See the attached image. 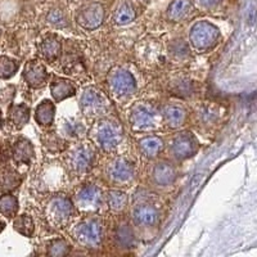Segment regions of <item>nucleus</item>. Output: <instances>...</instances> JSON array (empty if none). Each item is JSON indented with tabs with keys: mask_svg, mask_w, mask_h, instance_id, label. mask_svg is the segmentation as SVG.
<instances>
[{
	"mask_svg": "<svg viewBox=\"0 0 257 257\" xmlns=\"http://www.w3.org/2000/svg\"><path fill=\"white\" fill-rule=\"evenodd\" d=\"M89 137L96 148L111 153L123 142V127L113 117H100L90 128Z\"/></svg>",
	"mask_w": 257,
	"mask_h": 257,
	"instance_id": "nucleus-1",
	"label": "nucleus"
},
{
	"mask_svg": "<svg viewBox=\"0 0 257 257\" xmlns=\"http://www.w3.org/2000/svg\"><path fill=\"white\" fill-rule=\"evenodd\" d=\"M161 210L153 199L139 197L132 208V221L142 237H152L161 222Z\"/></svg>",
	"mask_w": 257,
	"mask_h": 257,
	"instance_id": "nucleus-2",
	"label": "nucleus"
},
{
	"mask_svg": "<svg viewBox=\"0 0 257 257\" xmlns=\"http://www.w3.org/2000/svg\"><path fill=\"white\" fill-rule=\"evenodd\" d=\"M75 215L72 199L63 193H56L44 206L45 221L54 230H63L71 224Z\"/></svg>",
	"mask_w": 257,
	"mask_h": 257,
	"instance_id": "nucleus-3",
	"label": "nucleus"
},
{
	"mask_svg": "<svg viewBox=\"0 0 257 257\" xmlns=\"http://www.w3.org/2000/svg\"><path fill=\"white\" fill-rule=\"evenodd\" d=\"M71 235L82 248L99 249L104 240V222L98 216H86L73 225Z\"/></svg>",
	"mask_w": 257,
	"mask_h": 257,
	"instance_id": "nucleus-4",
	"label": "nucleus"
},
{
	"mask_svg": "<svg viewBox=\"0 0 257 257\" xmlns=\"http://www.w3.org/2000/svg\"><path fill=\"white\" fill-rule=\"evenodd\" d=\"M79 105L82 116L90 120H98L100 117L108 116L111 112L109 100L95 86H86L82 89L79 98Z\"/></svg>",
	"mask_w": 257,
	"mask_h": 257,
	"instance_id": "nucleus-5",
	"label": "nucleus"
},
{
	"mask_svg": "<svg viewBox=\"0 0 257 257\" xmlns=\"http://www.w3.org/2000/svg\"><path fill=\"white\" fill-rule=\"evenodd\" d=\"M160 112L148 102H137L128 109V123L137 133L153 132L161 122Z\"/></svg>",
	"mask_w": 257,
	"mask_h": 257,
	"instance_id": "nucleus-6",
	"label": "nucleus"
},
{
	"mask_svg": "<svg viewBox=\"0 0 257 257\" xmlns=\"http://www.w3.org/2000/svg\"><path fill=\"white\" fill-rule=\"evenodd\" d=\"M96 161L95 146L80 143L73 147L66 157V166L75 176H84L93 170Z\"/></svg>",
	"mask_w": 257,
	"mask_h": 257,
	"instance_id": "nucleus-7",
	"label": "nucleus"
},
{
	"mask_svg": "<svg viewBox=\"0 0 257 257\" xmlns=\"http://www.w3.org/2000/svg\"><path fill=\"white\" fill-rule=\"evenodd\" d=\"M105 178L117 187H130L137 179V167L126 156H116L105 165Z\"/></svg>",
	"mask_w": 257,
	"mask_h": 257,
	"instance_id": "nucleus-8",
	"label": "nucleus"
},
{
	"mask_svg": "<svg viewBox=\"0 0 257 257\" xmlns=\"http://www.w3.org/2000/svg\"><path fill=\"white\" fill-rule=\"evenodd\" d=\"M219 40V29L208 21H199L190 29L189 43L197 53H208L216 47Z\"/></svg>",
	"mask_w": 257,
	"mask_h": 257,
	"instance_id": "nucleus-9",
	"label": "nucleus"
},
{
	"mask_svg": "<svg viewBox=\"0 0 257 257\" xmlns=\"http://www.w3.org/2000/svg\"><path fill=\"white\" fill-rule=\"evenodd\" d=\"M107 86L116 99L125 100L137 93V80L132 73L121 66L112 68L107 75Z\"/></svg>",
	"mask_w": 257,
	"mask_h": 257,
	"instance_id": "nucleus-10",
	"label": "nucleus"
},
{
	"mask_svg": "<svg viewBox=\"0 0 257 257\" xmlns=\"http://www.w3.org/2000/svg\"><path fill=\"white\" fill-rule=\"evenodd\" d=\"M73 206L84 213H95L100 211L104 202V193L99 185L88 183L77 188L73 193Z\"/></svg>",
	"mask_w": 257,
	"mask_h": 257,
	"instance_id": "nucleus-11",
	"label": "nucleus"
},
{
	"mask_svg": "<svg viewBox=\"0 0 257 257\" xmlns=\"http://www.w3.org/2000/svg\"><path fill=\"white\" fill-rule=\"evenodd\" d=\"M169 155L175 161H185L194 157L199 149L198 139L190 132H180L169 142Z\"/></svg>",
	"mask_w": 257,
	"mask_h": 257,
	"instance_id": "nucleus-12",
	"label": "nucleus"
},
{
	"mask_svg": "<svg viewBox=\"0 0 257 257\" xmlns=\"http://www.w3.org/2000/svg\"><path fill=\"white\" fill-rule=\"evenodd\" d=\"M151 183L158 188H169L174 184L178 178L176 166L167 160L158 161L151 170Z\"/></svg>",
	"mask_w": 257,
	"mask_h": 257,
	"instance_id": "nucleus-13",
	"label": "nucleus"
},
{
	"mask_svg": "<svg viewBox=\"0 0 257 257\" xmlns=\"http://www.w3.org/2000/svg\"><path fill=\"white\" fill-rule=\"evenodd\" d=\"M104 21V7L99 3H91L77 13L76 22L80 27L85 30H95Z\"/></svg>",
	"mask_w": 257,
	"mask_h": 257,
	"instance_id": "nucleus-14",
	"label": "nucleus"
},
{
	"mask_svg": "<svg viewBox=\"0 0 257 257\" xmlns=\"http://www.w3.org/2000/svg\"><path fill=\"white\" fill-rule=\"evenodd\" d=\"M22 73H24V79L27 85L34 89L43 88L48 81L47 68L40 61H36V59L26 62Z\"/></svg>",
	"mask_w": 257,
	"mask_h": 257,
	"instance_id": "nucleus-15",
	"label": "nucleus"
},
{
	"mask_svg": "<svg viewBox=\"0 0 257 257\" xmlns=\"http://www.w3.org/2000/svg\"><path fill=\"white\" fill-rule=\"evenodd\" d=\"M64 183V169L59 162L53 161L44 166L40 176V184L47 189L56 190L59 187H63Z\"/></svg>",
	"mask_w": 257,
	"mask_h": 257,
	"instance_id": "nucleus-16",
	"label": "nucleus"
},
{
	"mask_svg": "<svg viewBox=\"0 0 257 257\" xmlns=\"http://www.w3.org/2000/svg\"><path fill=\"white\" fill-rule=\"evenodd\" d=\"M162 120L170 128H180L188 120V111L179 103H167L162 109Z\"/></svg>",
	"mask_w": 257,
	"mask_h": 257,
	"instance_id": "nucleus-17",
	"label": "nucleus"
},
{
	"mask_svg": "<svg viewBox=\"0 0 257 257\" xmlns=\"http://www.w3.org/2000/svg\"><path fill=\"white\" fill-rule=\"evenodd\" d=\"M196 120L205 128H211L216 125L221 117V109L213 103H201L196 108Z\"/></svg>",
	"mask_w": 257,
	"mask_h": 257,
	"instance_id": "nucleus-18",
	"label": "nucleus"
},
{
	"mask_svg": "<svg viewBox=\"0 0 257 257\" xmlns=\"http://www.w3.org/2000/svg\"><path fill=\"white\" fill-rule=\"evenodd\" d=\"M116 244L122 249H133L137 245V237L133 225L128 221H120L116 225L113 233Z\"/></svg>",
	"mask_w": 257,
	"mask_h": 257,
	"instance_id": "nucleus-19",
	"label": "nucleus"
},
{
	"mask_svg": "<svg viewBox=\"0 0 257 257\" xmlns=\"http://www.w3.org/2000/svg\"><path fill=\"white\" fill-rule=\"evenodd\" d=\"M165 148V143L162 138L158 135H147L138 142L139 153L147 160H155L162 153Z\"/></svg>",
	"mask_w": 257,
	"mask_h": 257,
	"instance_id": "nucleus-20",
	"label": "nucleus"
},
{
	"mask_svg": "<svg viewBox=\"0 0 257 257\" xmlns=\"http://www.w3.org/2000/svg\"><path fill=\"white\" fill-rule=\"evenodd\" d=\"M76 86L71 80L59 76H53L50 82V94L56 102H62L76 95Z\"/></svg>",
	"mask_w": 257,
	"mask_h": 257,
	"instance_id": "nucleus-21",
	"label": "nucleus"
},
{
	"mask_svg": "<svg viewBox=\"0 0 257 257\" xmlns=\"http://www.w3.org/2000/svg\"><path fill=\"white\" fill-rule=\"evenodd\" d=\"M169 90L173 95L187 99L194 94L196 86H194L193 80L189 79L187 75H175L170 79Z\"/></svg>",
	"mask_w": 257,
	"mask_h": 257,
	"instance_id": "nucleus-22",
	"label": "nucleus"
},
{
	"mask_svg": "<svg viewBox=\"0 0 257 257\" xmlns=\"http://www.w3.org/2000/svg\"><path fill=\"white\" fill-rule=\"evenodd\" d=\"M39 52L45 61L50 62V63L56 62L62 54V43L58 36H45L39 44Z\"/></svg>",
	"mask_w": 257,
	"mask_h": 257,
	"instance_id": "nucleus-23",
	"label": "nucleus"
},
{
	"mask_svg": "<svg viewBox=\"0 0 257 257\" xmlns=\"http://www.w3.org/2000/svg\"><path fill=\"white\" fill-rule=\"evenodd\" d=\"M62 133L61 135L63 138H68L72 141H79L88 132V127L84 123V121L77 118V117H68L62 120Z\"/></svg>",
	"mask_w": 257,
	"mask_h": 257,
	"instance_id": "nucleus-24",
	"label": "nucleus"
},
{
	"mask_svg": "<svg viewBox=\"0 0 257 257\" xmlns=\"http://www.w3.org/2000/svg\"><path fill=\"white\" fill-rule=\"evenodd\" d=\"M162 50H161L160 45L155 44L151 45L148 48H142V49L138 50V61L139 63L143 64L144 68H148V70H152V68L160 67L161 64L164 63L162 62Z\"/></svg>",
	"mask_w": 257,
	"mask_h": 257,
	"instance_id": "nucleus-25",
	"label": "nucleus"
},
{
	"mask_svg": "<svg viewBox=\"0 0 257 257\" xmlns=\"http://www.w3.org/2000/svg\"><path fill=\"white\" fill-rule=\"evenodd\" d=\"M13 160L17 164L30 165L35 157V148L29 139L21 138L13 146Z\"/></svg>",
	"mask_w": 257,
	"mask_h": 257,
	"instance_id": "nucleus-26",
	"label": "nucleus"
},
{
	"mask_svg": "<svg viewBox=\"0 0 257 257\" xmlns=\"http://www.w3.org/2000/svg\"><path fill=\"white\" fill-rule=\"evenodd\" d=\"M104 199L109 211L113 213L123 212L128 205L127 194L120 189H109L105 193Z\"/></svg>",
	"mask_w": 257,
	"mask_h": 257,
	"instance_id": "nucleus-27",
	"label": "nucleus"
},
{
	"mask_svg": "<svg viewBox=\"0 0 257 257\" xmlns=\"http://www.w3.org/2000/svg\"><path fill=\"white\" fill-rule=\"evenodd\" d=\"M192 8V0H173L166 11V18L170 22H179L189 15Z\"/></svg>",
	"mask_w": 257,
	"mask_h": 257,
	"instance_id": "nucleus-28",
	"label": "nucleus"
},
{
	"mask_svg": "<svg viewBox=\"0 0 257 257\" xmlns=\"http://www.w3.org/2000/svg\"><path fill=\"white\" fill-rule=\"evenodd\" d=\"M54 117H56V105L52 100H43L35 109V120L40 126L52 125L54 122Z\"/></svg>",
	"mask_w": 257,
	"mask_h": 257,
	"instance_id": "nucleus-29",
	"label": "nucleus"
},
{
	"mask_svg": "<svg viewBox=\"0 0 257 257\" xmlns=\"http://www.w3.org/2000/svg\"><path fill=\"white\" fill-rule=\"evenodd\" d=\"M135 17H137V12H135L134 6L128 2H125L116 9L113 21L117 25L123 26V25H128L130 22H133Z\"/></svg>",
	"mask_w": 257,
	"mask_h": 257,
	"instance_id": "nucleus-30",
	"label": "nucleus"
},
{
	"mask_svg": "<svg viewBox=\"0 0 257 257\" xmlns=\"http://www.w3.org/2000/svg\"><path fill=\"white\" fill-rule=\"evenodd\" d=\"M18 199L11 193H6L0 197V213L7 219H12L18 212Z\"/></svg>",
	"mask_w": 257,
	"mask_h": 257,
	"instance_id": "nucleus-31",
	"label": "nucleus"
},
{
	"mask_svg": "<svg viewBox=\"0 0 257 257\" xmlns=\"http://www.w3.org/2000/svg\"><path fill=\"white\" fill-rule=\"evenodd\" d=\"M9 116H11V120H12L13 125L16 127H24L30 121V108L26 104L13 105L12 108H11Z\"/></svg>",
	"mask_w": 257,
	"mask_h": 257,
	"instance_id": "nucleus-32",
	"label": "nucleus"
},
{
	"mask_svg": "<svg viewBox=\"0 0 257 257\" xmlns=\"http://www.w3.org/2000/svg\"><path fill=\"white\" fill-rule=\"evenodd\" d=\"M13 228L17 233L22 234L24 237H32V234L35 231V224H34V220L29 215H21L17 216L13 221Z\"/></svg>",
	"mask_w": 257,
	"mask_h": 257,
	"instance_id": "nucleus-33",
	"label": "nucleus"
},
{
	"mask_svg": "<svg viewBox=\"0 0 257 257\" xmlns=\"http://www.w3.org/2000/svg\"><path fill=\"white\" fill-rule=\"evenodd\" d=\"M71 252V244L63 238H56V239L50 240L48 243L47 247V253L49 256H56V257H63L67 256Z\"/></svg>",
	"mask_w": 257,
	"mask_h": 257,
	"instance_id": "nucleus-34",
	"label": "nucleus"
},
{
	"mask_svg": "<svg viewBox=\"0 0 257 257\" xmlns=\"http://www.w3.org/2000/svg\"><path fill=\"white\" fill-rule=\"evenodd\" d=\"M18 71V63L9 57H0V79H11Z\"/></svg>",
	"mask_w": 257,
	"mask_h": 257,
	"instance_id": "nucleus-35",
	"label": "nucleus"
},
{
	"mask_svg": "<svg viewBox=\"0 0 257 257\" xmlns=\"http://www.w3.org/2000/svg\"><path fill=\"white\" fill-rule=\"evenodd\" d=\"M21 184L20 174L12 171V170H6L2 176H0V185L3 190H13L18 188Z\"/></svg>",
	"mask_w": 257,
	"mask_h": 257,
	"instance_id": "nucleus-36",
	"label": "nucleus"
},
{
	"mask_svg": "<svg viewBox=\"0 0 257 257\" xmlns=\"http://www.w3.org/2000/svg\"><path fill=\"white\" fill-rule=\"evenodd\" d=\"M45 137H44V146L49 149L50 152L56 153V152H61L63 151L64 148V138L62 135L57 134V133H45Z\"/></svg>",
	"mask_w": 257,
	"mask_h": 257,
	"instance_id": "nucleus-37",
	"label": "nucleus"
},
{
	"mask_svg": "<svg viewBox=\"0 0 257 257\" xmlns=\"http://www.w3.org/2000/svg\"><path fill=\"white\" fill-rule=\"evenodd\" d=\"M47 21L52 26L57 27V29H64L68 26V18L66 13L61 9H53L48 13Z\"/></svg>",
	"mask_w": 257,
	"mask_h": 257,
	"instance_id": "nucleus-38",
	"label": "nucleus"
},
{
	"mask_svg": "<svg viewBox=\"0 0 257 257\" xmlns=\"http://www.w3.org/2000/svg\"><path fill=\"white\" fill-rule=\"evenodd\" d=\"M170 54L174 59H185L188 57V48L187 45H184L183 43L178 41L175 44H173L170 47Z\"/></svg>",
	"mask_w": 257,
	"mask_h": 257,
	"instance_id": "nucleus-39",
	"label": "nucleus"
},
{
	"mask_svg": "<svg viewBox=\"0 0 257 257\" xmlns=\"http://www.w3.org/2000/svg\"><path fill=\"white\" fill-rule=\"evenodd\" d=\"M197 2L203 8H213V7H216L219 3H221V0H197Z\"/></svg>",
	"mask_w": 257,
	"mask_h": 257,
	"instance_id": "nucleus-40",
	"label": "nucleus"
},
{
	"mask_svg": "<svg viewBox=\"0 0 257 257\" xmlns=\"http://www.w3.org/2000/svg\"><path fill=\"white\" fill-rule=\"evenodd\" d=\"M4 228H6V222H4V220L0 219V233L4 230Z\"/></svg>",
	"mask_w": 257,
	"mask_h": 257,
	"instance_id": "nucleus-41",
	"label": "nucleus"
}]
</instances>
